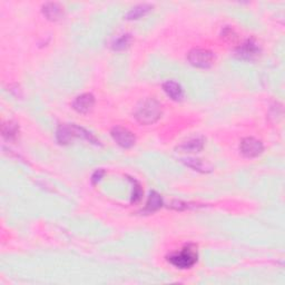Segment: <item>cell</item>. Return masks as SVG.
<instances>
[{
	"mask_svg": "<svg viewBox=\"0 0 285 285\" xmlns=\"http://www.w3.org/2000/svg\"><path fill=\"white\" fill-rule=\"evenodd\" d=\"M239 151L242 155L248 158H254L260 156L264 151V146L261 140H258L254 137H246L242 139L239 144Z\"/></svg>",
	"mask_w": 285,
	"mask_h": 285,
	"instance_id": "6",
	"label": "cell"
},
{
	"mask_svg": "<svg viewBox=\"0 0 285 285\" xmlns=\"http://www.w3.org/2000/svg\"><path fill=\"white\" fill-rule=\"evenodd\" d=\"M163 90L173 100H182L184 97V90L178 83L174 80H167L163 84Z\"/></svg>",
	"mask_w": 285,
	"mask_h": 285,
	"instance_id": "11",
	"label": "cell"
},
{
	"mask_svg": "<svg viewBox=\"0 0 285 285\" xmlns=\"http://www.w3.org/2000/svg\"><path fill=\"white\" fill-rule=\"evenodd\" d=\"M222 38L228 43H235L237 40V35L234 31V29H232L230 27H226L222 31Z\"/></svg>",
	"mask_w": 285,
	"mask_h": 285,
	"instance_id": "18",
	"label": "cell"
},
{
	"mask_svg": "<svg viewBox=\"0 0 285 285\" xmlns=\"http://www.w3.org/2000/svg\"><path fill=\"white\" fill-rule=\"evenodd\" d=\"M2 133L7 140H16L19 135V126L17 123L12 120L6 121L2 127Z\"/></svg>",
	"mask_w": 285,
	"mask_h": 285,
	"instance_id": "15",
	"label": "cell"
},
{
	"mask_svg": "<svg viewBox=\"0 0 285 285\" xmlns=\"http://www.w3.org/2000/svg\"><path fill=\"white\" fill-rule=\"evenodd\" d=\"M43 14L50 22H58L64 17V7L57 3H46L43 6Z\"/></svg>",
	"mask_w": 285,
	"mask_h": 285,
	"instance_id": "9",
	"label": "cell"
},
{
	"mask_svg": "<svg viewBox=\"0 0 285 285\" xmlns=\"http://www.w3.org/2000/svg\"><path fill=\"white\" fill-rule=\"evenodd\" d=\"M187 59L193 65L194 67L197 68H210L212 65L215 62V56L209 49H202V48H195L192 49Z\"/></svg>",
	"mask_w": 285,
	"mask_h": 285,
	"instance_id": "4",
	"label": "cell"
},
{
	"mask_svg": "<svg viewBox=\"0 0 285 285\" xmlns=\"http://www.w3.org/2000/svg\"><path fill=\"white\" fill-rule=\"evenodd\" d=\"M76 137H80L84 139H87L89 142L93 144H99V140H97L95 136L86 131L85 128L77 126L75 124H63L57 128L56 132V139L62 145H67Z\"/></svg>",
	"mask_w": 285,
	"mask_h": 285,
	"instance_id": "2",
	"label": "cell"
},
{
	"mask_svg": "<svg viewBox=\"0 0 285 285\" xmlns=\"http://www.w3.org/2000/svg\"><path fill=\"white\" fill-rule=\"evenodd\" d=\"M182 163H184L187 167H191L192 170L199 173H211L214 170V167L211 163L200 158H193V157L182 158Z\"/></svg>",
	"mask_w": 285,
	"mask_h": 285,
	"instance_id": "10",
	"label": "cell"
},
{
	"mask_svg": "<svg viewBox=\"0 0 285 285\" xmlns=\"http://www.w3.org/2000/svg\"><path fill=\"white\" fill-rule=\"evenodd\" d=\"M161 206H163V198H161V196L157 192L152 191L150 193V196H148V200L144 209V213L152 214L154 212L158 211Z\"/></svg>",
	"mask_w": 285,
	"mask_h": 285,
	"instance_id": "13",
	"label": "cell"
},
{
	"mask_svg": "<svg viewBox=\"0 0 285 285\" xmlns=\"http://www.w3.org/2000/svg\"><path fill=\"white\" fill-rule=\"evenodd\" d=\"M111 135L113 139L123 148H131L135 145V141H136L135 135L125 127H121V126L114 127L111 132Z\"/></svg>",
	"mask_w": 285,
	"mask_h": 285,
	"instance_id": "7",
	"label": "cell"
},
{
	"mask_svg": "<svg viewBox=\"0 0 285 285\" xmlns=\"http://www.w3.org/2000/svg\"><path fill=\"white\" fill-rule=\"evenodd\" d=\"M94 105H95V97L92 94L86 93L76 97L71 106H73V108L77 113L88 114L93 109Z\"/></svg>",
	"mask_w": 285,
	"mask_h": 285,
	"instance_id": "8",
	"label": "cell"
},
{
	"mask_svg": "<svg viewBox=\"0 0 285 285\" xmlns=\"http://www.w3.org/2000/svg\"><path fill=\"white\" fill-rule=\"evenodd\" d=\"M104 175H105V171L104 170H97L94 174H93V176H92V183L94 184V185H96L97 183L99 182V180L103 178V176Z\"/></svg>",
	"mask_w": 285,
	"mask_h": 285,
	"instance_id": "19",
	"label": "cell"
},
{
	"mask_svg": "<svg viewBox=\"0 0 285 285\" xmlns=\"http://www.w3.org/2000/svg\"><path fill=\"white\" fill-rule=\"evenodd\" d=\"M261 46L258 43L251 38V39L245 40L241 46H238L235 50V55L238 59L242 60H254L261 54Z\"/></svg>",
	"mask_w": 285,
	"mask_h": 285,
	"instance_id": "5",
	"label": "cell"
},
{
	"mask_svg": "<svg viewBox=\"0 0 285 285\" xmlns=\"http://www.w3.org/2000/svg\"><path fill=\"white\" fill-rule=\"evenodd\" d=\"M129 180L133 183V194H132V203H137L140 200L141 196H142V190L140 184L137 182V180L129 177Z\"/></svg>",
	"mask_w": 285,
	"mask_h": 285,
	"instance_id": "17",
	"label": "cell"
},
{
	"mask_svg": "<svg viewBox=\"0 0 285 285\" xmlns=\"http://www.w3.org/2000/svg\"><path fill=\"white\" fill-rule=\"evenodd\" d=\"M153 8V5L151 4H140L135 6L131 10L126 14V19L128 21H133V19H138L142 16H145L147 12H150Z\"/></svg>",
	"mask_w": 285,
	"mask_h": 285,
	"instance_id": "14",
	"label": "cell"
},
{
	"mask_svg": "<svg viewBox=\"0 0 285 285\" xmlns=\"http://www.w3.org/2000/svg\"><path fill=\"white\" fill-rule=\"evenodd\" d=\"M161 116V105L155 98H148L141 100L135 108L134 117L142 125H152L156 123Z\"/></svg>",
	"mask_w": 285,
	"mask_h": 285,
	"instance_id": "1",
	"label": "cell"
},
{
	"mask_svg": "<svg viewBox=\"0 0 285 285\" xmlns=\"http://www.w3.org/2000/svg\"><path fill=\"white\" fill-rule=\"evenodd\" d=\"M168 262L177 269H191L197 262V248L196 245L189 244L185 248L168 256Z\"/></svg>",
	"mask_w": 285,
	"mask_h": 285,
	"instance_id": "3",
	"label": "cell"
},
{
	"mask_svg": "<svg viewBox=\"0 0 285 285\" xmlns=\"http://www.w3.org/2000/svg\"><path fill=\"white\" fill-rule=\"evenodd\" d=\"M132 43V36L131 35H121L119 38L116 39L113 45H112V48L114 50H124L126 49L129 45Z\"/></svg>",
	"mask_w": 285,
	"mask_h": 285,
	"instance_id": "16",
	"label": "cell"
},
{
	"mask_svg": "<svg viewBox=\"0 0 285 285\" xmlns=\"http://www.w3.org/2000/svg\"><path fill=\"white\" fill-rule=\"evenodd\" d=\"M204 142L203 137H195L183 142L177 147V150L184 153H198L204 148Z\"/></svg>",
	"mask_w": 285,
	"mask_h": 285,
	"instance_id": "12",
	"label": "cell"
}]
</instances>
